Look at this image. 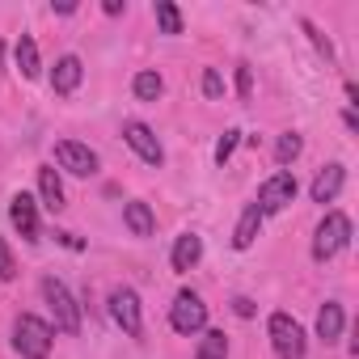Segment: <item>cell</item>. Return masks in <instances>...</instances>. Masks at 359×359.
Wrapping results in <instances>:
<instances>
[{
    "label": "cell",
    "mask_w": 359,
    "mask_h": 359,
    "mask_svg": "<svg viewBox=\"0 0 359 359\" xmlns=\"http://www.w3.org/2000/svg\"><path fill=\"white\" fill-rule=\"evenodd\" d=\"M51 338H55V330L43 317H34V313H22L13 321V346L22 351V359H47L51 355Z\"/></svg>",
    "instance_id": "1"
},
{
    "label": "cell",
    "mask_w": 359,
    "mask_h": 359,
    "mask_svg": "<svg viewBox=\"0 0 359 359\" xmlns=\"http://www.w3.org/2000/svg\"><path fill=\"white\" fill-rule=\"evenodd\" d=\"M346 241H351V220L342 212H325V220L317 224V237H313V258L330 262L338 250H346Z\"/></svg>",
    "instance_id": "2"
},
{
    "label": "cell",
    "mask_w": 359,
    "mask_h": 359,
    "mask_svg": "<svg viewBox=\"0 0 359 359\" xmlns=\"http://www.w3.org/2000/svg\"><path fill=\"white\" fill-rule=\"evenodd\" d=\"M43 296H47V304H51V313H55V325L64 330V334H81V309H76V300H72V292L60 283V279H43Z\"/></svg>",
    "instance_id": "3"
},
{
    "label": "cell",
    "mask_w": 359,
    "mask_h": 359,
    "mask_svg": "<svg viewBox=\"0 0 359 359\" xmlns=\"http://www.w3.org/2000/svg\"><path fill=\"white\" fill-rule=\"evenodd\" d=\"M271 346L279 359H300L304 355V330L292 313H271Z\"/></svg>",
    "instance_id": "4"
},
{
    "label": "cell",
    "mask_w": 359,
    "mask_h": 359,
    "mask_svg": "<svg viewBox=\"0 0 359 359\" xmlns=\"http://www.w3.org/2000/svg\"><path fill=\"white\" fill-rule=\"evenodd\" d=\"M169 325H173L177 334H199V330L208 325V304H203V296L177 292V296H173V309H169Z\"/></svg>",
    "instance_id": "5"
},
{
    "label": "cell",
    "mask_w": 359,
    "mask_h": 359,
    "mask_svg": "<svg viewBox=\"0 0 359 359\" xmlns=\"http://www.w3.org/2000/svg\"><path fill=\"white\" fill-rule=\"evenodd\" d=\"M292 199H296V177H292L287 169H279V173H271L266 182L258 187V203H254V208H258L262 216H275V212H283Z\"/></svg>",
    "instance_id": "6"
},
{
    "label": "cell",
    "mask_w": 359,
    "mask_h": 359,
    "mask_svg": "<svg viewBox=\"0 0 359 359\" xmlns=\"http://www.w3.org/2000/svg\"><path fill=\"white\" fill-rule=\"evenodd\" d=\"M110 317H114V325H118L127 338H140V334H144L140 296H135L131 287H114V292H110Z\"/></svg>",
    "instance_id": "7"
},
{
    "label": "cell",
    "mask_w": 359,
    "mask_h": 359,
    "mask_svg": "<svg viewBox=\"0 0 359 359\" xmlns=\"http://www.w3.org/2000/svg\"><path fill=\"white\" fill-rule=\"evenodd\" d=\"M55 161H60V169H68V173H76V177L97 173V152H93L89 144H76V140H60V144H55Z\"/></svg>",
    "instance_id": "8"
},
{
    "label": "cell",
    "mask_w": 359,
    "mask_h": 359,
    "mask_svg": "<svg viewBox=\"0 0 359 359\" xmlns=\"http://www.w3.org/2000/svg\"><path fill=\"white\" fill-rule=\"evenodd\" d=\"M123 140L140 152V161H148V165H161V161H165L161 140L152 135V127H148V123H127V127H123Z\"/></svg>",
    "instance_id": "9"
},
{
    "label": "cell",
    "mask_w": 359,
    "mask_h": 359,
    "mask_svg": "<svg viewBox=\"0 0 359 359\" xmlns=\"http://www.w3.org/2000/svg\"><path fill=\"white\" fill-rule=\"evenodd\" d=\"M9 220H13V229H18L26 241H39V208H34L30 195H13V203H9Z\"/></svg>",
    "instance_id": "10"
},
{
    "label": "cell",
    "mask_w": 359,
    "mask_h": 359,
    "mask_svg": "<svg viewBox=\"0 0 359 359\" xmlns=\"http://www.w3.org/2000/svg\"><path fill=\"white\" fill-rule=\"evenodd\" d=\"M342 182H346V169H342V165H325V169L313 177V203H334L338 191H342Z\"/></svg>",
    "instance_id": "11"
},
{
    "label": "cell",
    "mask_w": 359,
    "mask_h": 359,
    "mask_svg": "<svg viewBox=\"0 0 359 359\" xmlns=\"http://www.w3.org/2000/svg\"><path fill=\"white\" fill-rule=\"evenodd\" d=\"M81 76H85L81 60H76V55H64V60H55V68H51V89H55L60 97H68V93L81 85Z\"/></svg>",
    "instance_id": "12"
},
{
    "label": "cell",
    "mask_w": 359,
    "mask_h": 359,
    "mask_svg": "<svg viewBox=\"0 0 359 359\" xmlns=\"http://www.w3.org/2000/svg\"><path fill=\"white\" fill-rule=\"evenodd\" d=\"M342 325H346L342 304L325 300V304H321V313H317V338H321V342H338V338H342Z\"/></svg>",
    "instance_id": "13"
},
{
    "label": "cell",
    "mask_w": 359,
    "mask_h": 359,
    "mask_svg": "<svg viewBox=\"0 0 359 359\" xmlns=\"http://www.w3.org/2000/svg\"><path fill=\"white\" fill-rule=\"evenodd\" d=\"M262 220H266V216H262V212H258V208L250 203V208L241 212V220H237V233H233V245H237V250H250V245L258 241V233H262Z\"/></svg>",
    "instance_id": "14"
},
{
    "label": "cell",
    "mask_w": 359,
    "mask_h": 359,
    "mask_svg": "<svg viewBox=\"0 0 359 359\" xmlns=\"http://www.w3.org/2000/svg\"><path fill=\"white\" fill-rule=\"evenodd\" d=\"M39 195H43V208L47 212H64V187H60V173L51 165L39 169Z\"/></svg>",
    "instance_id": "15"
},
{
    "label": "cell",
    "mask_w": 359,
    "mask_h": 359,
    "mask_svg": "<svg viewBox=\"0 0 359 359\" xmlns=\"http://www.w3.org/2000/svg\"><path fill=\"white\" fill-rule=\"evenodd\" d=\"M199 258H203V237L182 233V237H177V245H173V271H191Z\"/></svg>",
    "instance_id": "16"
},
{
    "label": "cell",
    "mask_w": 359,
    "mask_h": 359,
    "mask_svg": "<svg viewBox=\"0 0 359 359\" xmlns=\"http://www.w3.org/2000/svg\"><path fill=\"white\" fill-rule=\"evenodd\" d=\"M123 220H127V229H131L135 237H152V233H156V216H152V208L140 203V199L123 208Z\"/></svg>",
    "instance_id": "17"
},
{
    "label": "cell",
    "mask_w": 359,
    "mask_h": 359,
    "mask_svg": "<svg viewBox=\"0 0 359 359\" xmlns=\"http://www.w3.org/2000/svg\"><path fill=\"white\" fill-rule=\"evenodd\" d=\"M18 68H22V76H26V81H34V76H39V43H34L30 34H22V39H18Z\"/></svg>",
    "instance_id": "18"
},
{
    "label": "cell",
    "mask_w": 359,
    "mask_h": 359,
    "mask_svg": "<svg viewBox=\"0 0 359 359\" xmlns=\"http://www.w3.org/2000/svg\"><path fill=\"white\" fill-rule=\"evenodd\" d=\"M135 97L140 102H156L161 93H165V81H161V72H135Z\"/></svg>",
    "instance_id": "19"
},
{
    "label": "cell",
    "mask_w": 359,
    "mask_h": 359,
    "mask_svg": "<svg viewBox=\"0 0 359 359\" xmlns=\"http://www.w3.org/2000/svg\"><path fill=\"white\" fill-rule=\"evenodd\" d=\"M195 359H229V338H224V330H208Z\"/></svg>",
    "instance_id": "20"
},
{
    "label": "cell",
    "mask_w": 359,
    "mask_h": 359,
    "mask_svg": "<svg viewBox=\"0 0 359 359\" xmlns=\"http://www.w3.org/2000/svg\"><path fill=\"white\" fill-rule=\"evenodd\" d=\"M156 26H161V34H182V13H177V5L156 0Z\"/></svg>",
    "instance_id": "21"
},
{
    "label": "cell",
    "mask_w": 359,
    "mask_h": 359,
    "mask_svg": "<svg viewBox=\"0 0 359 359\" xmlns=\"http://www.w3.org/2000/svg\"><path fill=\"white\" fill-rule=\"evenodd\" d=\"M300 148H304V140H300L296 131H287V135H279V144H275V161H279V165H292V161L300 156Z\"/></svg>",
    "instance_id": "22"
},
{
    "label": "cell",
    "mask_w": 359,
    "mask_h": 359,
    "mask_svg": "<svg viewBox=\"0 0 359 359\" xmlns=\"http://www.w3.org/2000/svg\"><path fill=\"white\" fill-rule=\"evenodd\" d=\"M18 275V262H13V250H9V241L0 237V283H9Z\"/></svg>",
    "instance_id": "23"
},
{
    "label": "cell",
    "mask_w": 359,
    "mask_h": 359,
    "mask_svg": "<svg viewBox=\"0 0 359 359\" xmlns=\"http://www.w3.org/2000/svg\"><path fill=\"white\" fill-rule=\"evenodd\" d=\"M304 34L313 39V47H317V51H321L325 60H334V47H330V39H325V34H321V30H317L313 22H304Z\"/></svg>",
    "instance_id": "24"
},
{
    "label": "cell",
    "mask_w": 359,
    "mask_h": 359,
    "mask_svg": "<svg viewBox=\"0 0 359 359\" xmlns=\"http://www.w3.org/2000/svg\"><path fill=\"white\" fill-rule=\"evenodd\" d=\"M237 135H241V131H224V135H220V144H216V165H224V161L233 156V148H237Z\"/></svg>",
    "instance_id": "25"
},
{
    "label": "cell",
    "mask_w": 359,
    "mask_h": 359,
    "mask_svg": "<svg viewBox=\"0 0 359 359\" xmlns=\"http://www.w3.org/2000/svg\"><path fill=\"white\" fill-rule=\"evenodd\" d=\"M203 93H208L212 102L224 93V81H220V72H216V68H208V72H203Z\"/></svg>",
    "instance_id": "26"
},
{
    "label": "cell",
    "mask_w": 359,
    "mask_h": 359,
    "mask_svg": "<svg viewBox=\"0 0 359 359\" xmlns=\"http://www.w3.org/2000/svg\"><path fill=\"white\" fill-rule=\"evenodd\" d=\"M250 89H254V76H250V64H237V93H241V97H250Z\"/></svg>",
    "instance_id": "27"
},
{
    "label": "cell",
    "mask_w": 359,
    "mask_h": 359,
    "mask_svg": "<svg viewBox=\"0 0 359 359\" xmlns=\"http://www.w3.org/2000/svg\"><path fill=\"white\" fill-rule=\"evenodd\" d=\"M233 309H237L241 317H254V300H245V296H237V300H233Z\"/></svg>",
    "instance_id": "28"
},
{
    "label": "cell",
    "mask_w": 359,
    "mask_h": 359,
    "mask_svg": "<svg viewBox=\"0 0 359 359\" xmlns=\"http://www.w3.org/2000/svg\"><path fill=\"white\" fill-rule=\"evenodd\" d=\"M102 9H106L110 18H118V13H123V0H106V5H102Z\"/></svg>",
    "instance_id": "29"
},
{
    "label": "cell",
    "mask_w": 359,
    "mask_h": 359,
    "mask_svg": "<svg viewBox=\"0 0 359 359\" xmlns=\"http://www.w3.org/2000/svg\"><path fill=\"white\" fill-rule=\"evenodd\" d=\"M0 68H5V43H0Z\"/></svg>",
    "instance_id": "30"
}]
</instances>
